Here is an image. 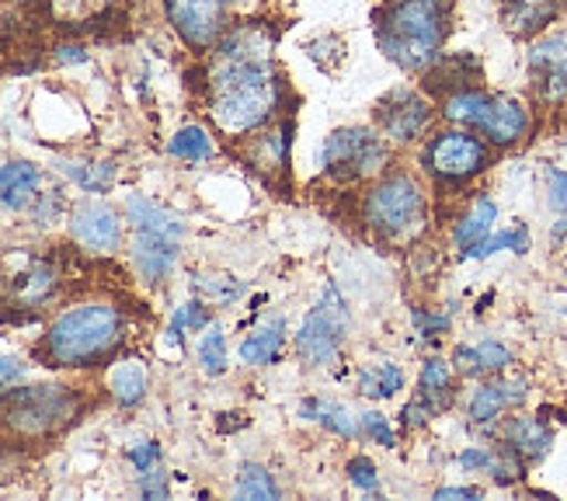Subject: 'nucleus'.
I'll list each match as a JSON object with an SVG mask.
<instances>
[{
    "mask_svg": "<svg viewBox=\"0 0 567 501\" xmlns=\"http://www.w3.org/2000/svg\"><path fill=\"white\" fill-rule=\"evenodd\" d=\"M344 335H349V307H344L341 293L328 286L296 331V356L307 366H331L341 352Z\"/></svg>",
    "mask_w": 567,
    "mask_h": 501,
    "instance_id": "nucleus-7",
    "label": "nucleus"
},
{
    "mask_svg": "<svg viewBox=\"0 0 567 501\" xmlns=\"http://www.w3.org/2000/svg\"><path fill=\"white\" fill-rule=\"evenodd\" d=\"M300 415L303 418H313L320 421L324 429L344 436V439H355L362 432V418H352L349 408H341V405H331V400H317V397H307L303 405H300Z\"/></svg>",
    "mask_w": 567,
    "mask_h": 501,
    "instance_id": "nucleus-25",
    "label": "nucleus"
},
{
    "mask_svg": "<svg viewBox=\"0 0 567 501\" xmlns=\"http://www.w3.org/2000/svg\"><path fill=\"white\" fill-rule=\"evenodd\" d=\"M523 397H526V380H491V384L474 390L471 418L477 425H487V421H495L505 408L519 405Z\"/></svg>",
    "mask_w": 567,
    "mask_h": 501,
    "instance_id": "nucleus-18",
    "label": "nucleus"
},
{
    "mask_svg": "<svg viewBox=\"0 0 567 501\" xmlns=\"http://www.w3.org/2000/svg\"><path fill=\"white\" fill-rule=\"evenodd\" d=\"M178 244L182 241H167V237H157V234L136 231V241H133L136 272L143 275L146 283H164L178 265Z\"/></svg>",
    "mask_w": 567,
    "mask_h": 501,
    "instance_id": "nucleus-14",
    "label": "nucleus"
},
{
    "mask_svg": "<svg viewBox=\"0 0 567 501\" xmlns=\"http://www.w3.org/2000/svg\"><path fill=\"white\" fill-rule=\"evenodd\" d=\"M442 115L463 125V130H474L481 140L495 146H515L529 133V109L519 98L487 94L477 88L450 94L446 105H442Z\"/></svg>",
    "mask_w": 567,
    "mask_h": 501,
    "instance_id": "nucleus-4",
    "label": "nucleus"
},
{
    "mask_svg": "<svg viewBox=\"0 0 567 501\" xmlns=\"http://www.w3.org/2000/svg\"><path fill=\"white\" fill-rule=\"evenodd\" d=\"M386 161H390L386 143L380 140L377 130H365V125L338 130L324 140V146H320V167L341 182H359L365 174L380 171Z\"/></svg>",
    "mask_w": 567,
    "mask_h": 501,
    "instance_id": "nucleus-8",
    "label": "nucleus"
},
{
    "mask_svg": "<svg viewBox=\"0 0 567 501\" xmlns=\"http://www.w3.org/2000/svg\"><path fill=\"white\" fill-rule=\"evenodd\" d=\"M491 161L487 140H481L474 130H446L425 143L422 150V167L439 182H471L474 174H481Z\"/></svg>",
    "mask_w": 567,
    "mask_h": 501,
    "instance_id": "nucleus-9",
    "label": "nucleus"
},
{
    "mask_svg": "<svg viewBox=\"0 0 567 501\" xmlns=\"http://www.w3.org/2000/svg\"><path fill=\"white\" fill-rule=\"evenodd\" d=\"M109 390L122 408H136L146 393V369L140 362H118L109 376Z\"/></svg>",
    "mask_w": 567,
    "mask_h": 501,
    "instance_id": "nucleus-28",
    "label": "nucleus"
},
{
    "mask_svg": "<svg viewBox=\"0 0 567 501\" xmlns=\"http://www.w3.org/2000/svg\"><path fill=\"white\" fill-rule=\"evenodd\" d=\"M171 29L192 49H209L227 24V0H164Z\"/></svg>",
    "mask_w": 567,
    "mask_h": 501,
    "instance_id": "nucleus-10",
    "label": "nucleus"
},
{
    "mask_svg": "<svg viewBox=\"0 0 567 501\" xmlns=\"http://www.w3.org/2000/svg\"><path fill=\"white\" fill-rule=\"evenodd\" d=\"M453 366L463 376H487V372H502L512 366V352L502 341H481V345H460L453 352Z\"/></svg>",
    "mask_w": 567,
    "mask_h": 501,
    "instance_id": "nucleus-21",
    "label": "nucleus"
},
{
    "mask_svg": "<svg viewBox=\"0 0 567 501\" xmlns=\"http://www.w3.org/2000/svg\"><path fill=\"white\" fill-rule=\"evenodd\" d=\"M140 491L146 494V498H167V481H164V473L161 470H146V473H140Z\"/></svg>",
    "mask_w": 567,
    "mask_h": 501,
    "instance_id": "nucleus-45",
    "label": "nucleus"
},
{
    "mask_svg": "<svg viewBox=\"0 0 567 501\" xmlns=\"http://www.w3.org/2000/svg\"><path fill=\"white\" fill-rule=\"evenodd\" d=\"M24 380V362L18 356L0 352V390H11Z\"/></svg>",
    "mask_w": 567,
    "mask_h": 501,
    "instance_id": "nucleus-41",
    "label": "nucleus"
},
{
    "mask_svg": "<svg viewBox=\"0 0 567 501\" xmlns=\"http://www.w3.org/2000/svg\"><path fill=\"white\" fill-rule=\"evenodd\" d=\"M56 289V275L49 265H32L24 275H18L14 283V299L21 307H42Z\"/></svg>",
    "mask_w": 567,
    "mask_h": 501,
    "instance_id": "nucleus-29",
    "label": "nucleus"
},
{
    "mask_svg": "<svg viewBox=\"0 0 567 501\" xmlns=\"http://www.w3.org/2000/svg\"><path fill=\"white\" fill-rule=\"evenodd\" d=\"M171 154H175L178 161H188V164H203L213 157V140L209 133L203 130V125H185V130L171 140Z\"/></svg>",
    "mask_w": 567,
    "mask_h": 501,
    "instance_id": "nucleus-33",
    "label": "nucleus"
},
{
    "mask_svg": "<svg viewBox=\"0 0 567 501\" xmlns=\"http://www.w3.org/2000/svg\"><path fill=\"white\" fill-rule=\"evenodd\" d=\"M414 324H417V331H422L425 338L450 331V317H435V314H425V310H414Z\"/></svg>",
    "mask_w": 567,
    "mask_h": 501,
    "instance_id": "nucleus-43",
    "label": "nucleus"
},
{
    "mask_svg": "<svg viewBox=\"0 0 567 501\" xmlns=\"http://www.w3.org/2000/svg\"><path fill=\"white\" fill-rule=\"evenodd\" d=\"M70 237L84 250H94V255H112L122 244L118 213L109 209L105 203H84L70 213Z\"/></svg>",
    "mask_w": 567,
    "mask_h": 501,
    "instance_id": "nucleus-13",
    "label": "nucleus"
},
{
    "mask_svg": "<svg viewBox=\"0 0 567 501\" xmlns=\"http://www.w3.org/2000/svg\"><path fill=\"white\" fill-rule=\"evenodd\" d=\"M126 216L136 231L143 234H157V237H167V241H182L185 237V223L182 216H175L167 206L154 203V198L146 195H130L126 198Z\"/></svg>",
    "mask_w": 567,
    "mask_h": 501,
    "instance_id": "nucleus-16",
    "label": "nucleus"
},
{
    "mask_svg": "<svg viewBox=\"0 0 567 501\" xmlns=\"http://www.w3.org/2000/svg\"><path fill=\"white\" fill-rule=\"evenodd\" d=\"M192 289H195V296L203 299V304H213V307H230L244 296V283L234 279V275H224V272L195 275Z\"/></svg>",
    "mask_w": 567,
    "mask_h": 501,
    "instance_id": "nucleus-27",
    "label": "nucleus"
},
{
    "mask_svg": "<svg viewBox=\"0 0 567 501\" xmlns=\"http://www.w3.org/2000/svg\"><path fill=\"white\" fill-rule=\"evenodd\" d=\"M289 130L292 125H282V133H268L251 146V164L261 174H279L289 164Z\"/></svg>",
    "mask_w": 567,
    "mask_h": 501,
    "instance_id": "nucleus-30",
    "label": "nucleus"
},
{
    "mask_svg": "<svg viewBox=\"0 0 567 501\" xmlns=\"http://www.w3.org/2000/svg\"><path fill=\"white\" fill-rule=\"evenodd\" d=\"M206 320H209V314H206V304H203V299H192V304L178 307L175 320H171V341L182 345L188 328H203V331H206Z\"/></svg>",
    "mask_w": 567,
    "mask_h": 501,
    "instance_id": "nucleus-37",
    "label": "nucleus"
},
{
    "mask_svg": "<svg viewBox=\"0 0 567 501\" xmlns=\"http://www.w3.org/2000/svg\"><path fill=\"white\" fill-rule=\"evenodd\" d=\"M279 73L272 60L219 57L209 73V115L224 133L240 136L265 125L279 109Z\"/></svg>",
    "mask_w": 567,
    "mask_h": 501,
    "instance_id": "nucleus-1",
    "label": "nucleus"
},
{
    "mask_svg": "<svg viewBox=\"0 0 567 501\" xmlns=\"http://www.w3.org/2000/svg\"><path fill=\"white\" fill-rule=\"evenodd\" d=\"M505 446L523 460H544L550 449V432L536 418H512L505 425Z\"/></svg>",
    "mask_w": 567,
    "mask_h": 501,
    "instance_id": "nucleus-22",
    "label": "nucleus"
},
{
    "mask_svg": "<svg viewBox=\"0 0 567 501\" xmlns=\"http://www.w3.org/2000/svg\"><path fill=\"white\" fill-rule=\"evenodd\" d=\"M234 498L244 501H268V498H279V484L272 481V473L258 463H244L237 473V484H234Z\"/></svg>",
    "mask_w": 567,
    "mask_h": 501,
    "instance_id": "nucleus-32",
    "label": "nucleus"
},
{
    "mask_svg": "<svg viewBox=\"0 0 567 501\" xmlns=\"http://www.w3.org/2000/svg\"><path fill=\"white\" fill-rule=\"evenodd\" d=\"M122 314L109 304H84L60 314L45 335V356L53 366L84 369L109 359L122 345Z\"/></svg>",
    "mask_w": 567,
    "mask_h": 501,
    "instance_id": "nucleus-3",
    "label": "nucleus"
},
{
    "mask_svg": "<svg viewBox=\"0 0 567 501\" xmlns=\"http://www.w3.org/2000/svg\"><path fill=\"white\" fill-rule=\"evenodd\" d=\"M349 481H352L355 488H362V491H377V488H380V473H377L373 460H369V457L349 460Z\"/></svg>",
    "mask_w": 567,
    "mask_h": 501,
    "instance_id": "nucleus-38",
    "label": "nucleus"
},
{
    "mask_svg": "<svg viewBox=\"0 0 567 501\" xmlns=\"http://www.w3.org/2000/svg\"><path fill=\"white\" fill-rule=\"evenodd\" d=\"M49 14L66 29L84 32L102 14H109V0H49Z\"/></svg>",
    "mask_w": 567,
    "mask_h": 501,
    "instance_id": "nucleus-26",
    "label": "nucleus"
},
{
    "mask_svg": "<svg viewBox=\"0 0 567 501\" xmlns=\"http://www.w3.org/2000/svg\"><path fill=\"white\" fill-rule=\"evenodd\" d=\"M81 400L70 387H18L8 390L0 418L21 439H45L78 418Z\"/></svg>",
    "mask_w": 567,
    "mask_h": 501,
    "instance_id": "nucleus-6",
    "label": "nucleus"
},
{
    "mask_svg": "<svg viewBox=\"0 0 567 501\" xmlns=\"http://www.w3.org/2000/svg\"><path fill=\"white\" fill-rule=\"evenodd\" d=\"M564 102H567V94H564Z\"/></svg>",
    "mask_w": 567,
    "mask_h": 501,
    "instance_id": "nucleus-48",
    "label": "nucleus"
},
{
    "mask_svg": "<svg viewBox=\"0 0 567 501\" xmlns=\"http://www.w3.org/2000/svg\"><path fill=\"white\" fill-rule=\"evenodd\" d=\"M432 415H435V411H432V408L425 405V400H422V397H414L411 405H408V408L401 411V421L408 425V429H417V425H425V421H429Z\"/></svg>",
    "mask_w": 567,
    "mask_h": 501,
    "instance_id": "nucleus-44",
    "label": "nucleus"
},
{
    "mask_svg": "<svg viewBox=\"0 0 567 501\" xmlns=\"http://www.w3.org/2000/svg\"><path fill=\"white\" fill-rule=\"evenodd\" d=\"M435 498L439 501H446V498H481V491L477 488H442V491H435Z\"/></svg>",
    "mask_w": 567,
    "mask_h": 501,
    "instance_id": "nucleus-47",
    "label": "nucleus"
},
{
    "mask_svg": "<svg viewBox=\"0 0 567 501\" xmlns=\"http://www.w3.org/2000/svg\"><path fill=\"white\" fill-rule=\"evenodd\" d=\"M491 460H495V453H487V449H466V453H460L463 470H487Z\"/></svg>",
    "mask_w": 567,
    "mask_h": 501,
    "instance_id": "nucleus-46",
    "label": "nucleus"
},
{
    "mask_svg": "<svg viewBox=\"0 0 567 501\" xmlns=\"http://www.w3.org/2000/svg\"><path fill=\"white\" fill-rule=\"evenodd\" d=\"M21 4H24V0H21Z\"/></svg>",
    "mask_w": 567,
    "mask_h": 501,
    "instance_id": "nucleus-49",
    "label": "nucleus"
},
{
    "mask_svg": "<svg viewBox=\"0 0 567 501\" xmlns=\"http://www.w3.org/2000/svg\"><path fill=\"white\" fill-rule=\"evenodd\" d=\"M282 345H286V317H268L255 335L240 341V359L251 366H272L282 359Z\"/></svg>",
    "mask_w": 567,
    "mask_h": 501,
    "instance_id": "nucleus-20",
    "label": "nucleus"
},
{
    "mask_svg": "<svg viewBox=\"0 0 567 501\" xmlns=\"http://www.w3.org/2000/svg\"><path fill=\"white\" fill-rule=\"evenodd\" d=\"M450 35V0H383L377 11V42L390 63L422 73L439 60Z\"/></svg>",
    "mask_w": 567,
    "mask_h": 501,
    "instance_id": "nucleus-2",
    "label": "nucleus"
},
{
    "mask_svg": "<svg viewBox=\"0 0 567 501\" xmlns=\"http://www.w3.org/2000/svg\"><path fill=\"white\" fill-rule=\"evenodd\" d=\"M404 387V372L393 366V362H373V366H365L362 372H359V390L365 393V397H373V400H386V397H393Z\"/></svg>",
    "mask_w": 567,
    "mask_h": 501,
    "instance_id": "nucleus-31",
    "label": "nucleus"
},
{
    "mask_svg": "<svg viewBox=\"0 0 567 501\" xmlns=\"http://www.w3.org/2000/svg\"><path fill=\"white\" fill-rule=\"evenodd\" d=\"M425 216H429L425 192L404 171L386 174V178L377 182L365 195V223H369V231L383 241H393V244L414 241L425 231Z\"/></svg>",
    "mask_w": 567,
    "mask_h": 501,
    "instance_id": "nucleus-5",
    "label": "nucleus"
},
{
    "mask_svg": "<svg viewBox=\"0 0 567 501\" xmlns=\"http://www.w3.org/2000/svg\"><path fill=\"white\" fill-rule=\"evenodd\" d=\"M495 219H498V206H495V198H487V195L474 198L471 213H466V216L456 223V231H453V241H456V247H460V255H463L466 247L481 244V241L491 234V227H495Z\"/></svg>",
    "mask_w": 567,
    "mask_h": 501,
    "instance_id": "nucleus-23",
    "label": "nucleus"
},
{
    "mask_svg": "<svg viewBox=\"0 0 567 501\" xmlns=\"http://www.w3.org/2000/svg\"><path fill=\"white\" fill-rule=\"evenodd\" d=\"M417 397H422L432 411L450 408V400H453V369H450V362L425 359L422 376H417Z\"/></svg>",
    "mask_w": 567,
    "mask_h": 501,
    "instance_id": "nucleus-24",
    "label": "nucleus"
},
{
    "mask_svg": "<svg viewBox=\"0 0 567 501\" xmlns=\"http://www.w3.org/2000/svg\"><path fill=\"white\" fill-rule=\"evenodd\" d=\"M529 78L544 102H560L567 94V29L544 35L529 49Z\"/></svg>",
    "mask_w": 567,
    "mask_h": 501,
    "instance_id": "nucleus-12",
    "label": "nucleus"
},
{
    "mask_svg": "<svg viewBox=\"0 0 567 501\" xmlns=\"http://www.w3.org/2000/svg\"><path fill=\"white\" fill-rule=\"evenodd\" d=\"M481 78V67L474 57H466V53H456V57H439L429 70H425V88L442 94V91H466L474 81Z\"/></svg>",
    "mask_w": 567,
    "mask_h": 501,
    "instance_id": "nucleus-19",
    "label": "nucleus"
},
{
    "mask_svg": "<svg viewBox=\"0 0 567 501\" xmlns=\"http://www.w3.org/2000/svg\"><path fill=\"white\" fill-rule=\"evenodd\" d=\"M432 122V105L411 88L390 91L377 105V125L390 143H411L417 140Z\"/></svg>",
    "mask_w": 567,
    "mask_h": 501,
    "instance_id": "nucleus-11",
    "label": "nucleus"
},
{
    "mask_svg": "<svg viewBox=\"0 0 567 501\" xmlns=\"http://www.w3.org/2000/svg\"><path fill=\"white\" fill-rule=\"evenodd\" d=\"M161 460V449H157V442H136L133 449H130V463L140 470V473H146L154 463Z\"/></svg>",
    "mask_w": 567,
    "mask_h": 501,
    "instance_id": "nucleus-42",
    "label": "nucleus"
},
{
    "mask_svg": "<svg viewBox=\"0 0 567 501\" xmlns=\"http://www.w3.org/2000/svg\"><path fill=\"white\" fill-rule=\"evenodd\" d=\"M547 203L554 213L567 216V171L560 167H547Z\"/></svg>",
    "mask_w": 567,
    "mask_h": 501,
    "instance_id": "nucleus-39",
    "label": "nucleus"
},
{
    "mask_svg": "<svg viewBox=\"0 0 567 501\" xmlns=\"http://www.w3.org/2000/svg\"><path fill=\"white\" fill-rule=\"evenodd\" d=\"M560 11H564V0H505L502 21L515 35H536V32H544L547 24H554Z\"/></svg>",
    "mask_w": 567,
    "mask_h": 501,
    "instance_id": "nucleus-15",
    "label": "nucleus"
},
{
    "mask_svg": "<svg viewBox=\"0 0 567 501\" xmlns=\"http://www.w3.org/2000/svg\"><path fill=\"white\" fill-rule=\"evenodd\" d=\"M362 429L373 436L380 446H386V449H393L398 446V436L390 432V421L383 418V415H377V411H369V415H362Z\"/></svg>",
    "mask_w": 567,
    "mask_h": 501,
    "instance_id": "nucleus-40",
    "label": "nucleus"
},
{
    "mask_svg": "<svg viewBox=\"0 0 567 501\" xmlns=\"http://www.w3.org/2000/svg\"><path fill=\"white\" fill-rule=\"evenodd\" d=\"M73 185H81L84 192H109L115 182V167L112 164H63L60 167Z\"/></svg>",
    "mask_w": 567,
    "mask_h": 501,
    "instance_id": "nucleus-35",
    "label": "nucleus"
},
{
    "mask_svg": "<svg viewBox=\"0 0 567 501\" xmlns=\"http://www.w3.org/2000/svg\"><path fill=\"white\" fill-rule=\"evenodd\" d=\"M42 171L29 161H11L0 167V209H24L35 198Z\"/></svg>",
    "mask_w": 567,
    "mask_h": 501,
    "instance_id": "nucleus-17",
    "label": "nucleus"
},
{
    "mask_svg": "<svg viewBox=\"0 0 567 501\" xmlns=\"http://www.w3.org/2000/svg\"><path fill=\"white\" fill-rule=\"evenodd\" d=\"M199 362H203V372H209V376H219L227 369V338L216 324L206 328V335L199 341Z\"/></svg>",
    "mask_w": 567,
    "mask_h": 501,
    "instance_id": "nucleus-36",
    "label": "nucleus"
},
{
    "mask_svg": "<svg viewBox=\"0 0 567 501\" xmlns=\"http://www.w3.org/2000/svg\"><path fill=\"white\" fill-rule=\"evenodd\" d=\"M498 250H515V255H526L529 250V231L526 227H512V231H502L495 237H484L481 244L466 247L463 258H487V255H498Z\"/></svg>",
    "mask_w": 567,
    "mask_h": 501,
    "instance_id": "nucleus-34",
    "label": "nucleus"
}]
</instances>
